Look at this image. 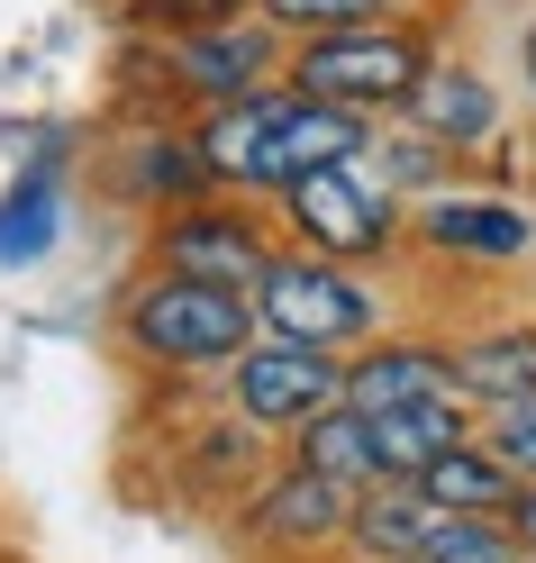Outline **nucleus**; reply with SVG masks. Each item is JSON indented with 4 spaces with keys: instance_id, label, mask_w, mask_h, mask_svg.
I'll return each mask as SVG.
<instances>
[{
    "instance_id": "39448f33",
    "label": "nucleus",
    "mask_w": 536,
    "mask_h": 563,
    "mask_svg": "<svg viewBox=\"0 0 536 563\" xmlns=\"http://www.w3.org/2000/svg\"><path fill=\"white\" fill-rule=\"evenodd\" d=\"M273 209H282V236L309 245V255H328V264H354V273H364V264L409 255V200L373 173V155L309 173V183H292Z\"/></svg>"
},
{
    "instance_id": "393cba45",
    "label": "nucleus",
    "mask_w": 536,
    "mask_h": 563,
    "mask_svg": "<svg viewBox=\"0 0 536 563\" xmlns=\"http://www.w3.org/2000/svg\"><path fill=\"white\" fill-rule=\"evenodd\" d=\"M482 445L510 464L518 482H536V400H510V409H482Z\"/></svg>"
},
{
    "instance_id": "f3484780",
    "label": "nucleus",
    "mask_w": 536,
    "mask_h": 563,
    "mask_svg": "<svg viewBox=\"0 0 536 563\" xmlns=\"http://www.w3.org/2000/svg\"><path fill=\"white\" fill-rule=\"evenodd\" d=\"M482 437V409L473 400H427V409H382L373 418V454H382V482H427L455 445Z\"/></svg>"
},
{
    "instance_id": "6ab92c4d",
    "label": "nucleus",
    "mask_w": 536,
    "mask_h": 563,
    "mask_svg": "<svg viewBox=\"0 0 536 563\" xmlns=\"http://www.w3.org/2000/svg\"><path fill=\"white\" fill-rule=\"evenodd\" d=\"M373 173H382V183L401 191L409 209H418V200H437V191H463V183H473V164L446 155L437 136L409 128V119H382V136H373Z\"/></svg>"
},
{
    "instance_id": "a211bd4d",
    "label": "nucleus",
    "mask_w": 536,
    "mask_h": 563,
    "mask_svg": "<svg viewBox=\"0 0 536 563\" xmlns=\"http://www.w3.org/2000/svg\"><path fill=\"white\" fill-rule=\"evenodd\" d=\"M64 191H74V173H10L0 183V273H28L64 245Z\"/></svg>"
},
{
    "instance_id": "aec40b11",
    "label": "nucleus",
    "mask_w": 536,
    "mask_h": 563,
    "mask_svg": "<svg viewBox=\"0 0 536 563\" xmlns=\"http://www.w3.org/2000/svg\"><path fill=\"white\" fill-rule=\"evenodd\" d=\"M292 464H309L318 482H337V490H373L382 482V454H373V418L364 409H328V418H309V428L282 445Z\"/></svg>"
},
{
    "instance_id": "cd10ccee",
    "label": "nucleus",
    "mask_w": 536,
    "mask_h": 563,
    "mask_svg": "<svg viewBox=\"0 0 536 563\" xmlns=\"http://www.w3.org/2000/svg\"><path fill=\"white\" fill-rule=\"evenodd\" d=\"M0 563H10V554H0Z\"/></svg>"
},
{
    "instance_id": "2eb2a0df",
    "label": "nucleus",
    "mask_w": 536,
    "mask_h": 563,
    "mask_svg": "<svg viewBox=\"0 0 536 563\" xmlns=\"http://www.w3.org/2000/svg\"><path fill=\"white\" fill-rule=\"evenodd\" d=\"M292 100H300L292 82H273V91H245V100H228V110L192 119L209 173H219V191H255L264 200V155H273V128L292 119Z\"/></svg>"
},
{
    "instance_id": "9b49d317",
    "label": "nucleus",
    "mask_w": 536,
    "mask_h": 563,
    "mask_svg": "<svg viewBox=\"0 0 536 563\" xmlns=\"http://www.w3.org/2000/svg\"><path fill=\"white\" fill-rule=\"evenodd\" d=\"M346 509H354V490L318 482L309 464L282 454V464L255 482V500L237 509V537L264 545V554H328V545H346Z\"/></svg>"
},
{
    "instance_id": "1a4fd4ad",
    "label": "nucleus",
    "mask_w": 536,
    "mask_h": 563,
    "mask_svg": "<svg viewBox=\"0 0 536 563\" xmlns=\"http://www.w3.org/2000/svg\"><path fill=\"white\" fill-rule=\"evenodd\" d=\"M409 255H446V264H527L536 255V209L518 191H491V183H463L409 209Z\"/></svg>"
},
{
    "instance_id": "4be33fe9",
    "label": "nucleus",
    "mask_w": 536,
    "mask_h": 563,
    "mask_svg": "<svg viewBox=\"0 0 536 563\" xmlns=\"http://www.w3.org/2000/svg\"><path fill=\"white\" fill-rule=\"evenodd\" d=\"M401 10H437V0H255V19L282 37H328V27H364V19H401Z\"/></svg>"
},
{
    "instance_id": "ddd939ff",
    "label": "nucleus",
    "mask_w": 536,
    "mask_h": 563,
    "mask_svg": "<svg viewBox=\"0 0 536 563\" xmlns=\"http://www.w3.org/2000/svg\"><path fill=\"white\" fill-rule=\"evenodd\" d=\"M455 336V382L473 409H510L536 400V309H500V319H446Z\"/></svg>"
},
{
    "instance_id": "a878e982",
    "label": "nucleus",
    "mask_w": 536,
    "mask_h": 563,
    "mask_svg": "<svg viewBox=\"0 0 536 563\" xmlns=\"http://www.w3.org/2000/svg\"><path fill=\"white\" fill-rule=\"evenodd\" d=\"M510 527H518V545H527V554H536V482H527V490H518V509H510Z\"/></svg>"
},
{
    "instance_id": "4468645a",
    "label": "nucleus",
    "mask_w": 536,
    "mask_h": 563,
    "mask_svg": "<svg viewBox=\"0 0 536 563\" xmlns=\"http://www.w3.org/2000/svg\"><path fill=\"white\" fill-rule=\"evenodd\" d=\"M373 136L382 119L364 110H337V100H292V119L273 128V155H264V200H282L292 183H309V173H328V164H354V155H373Z\"/></svg>"
},
{
    "instance_id": "6e6552de",
    "label": "nucleus",
    "mask_w": 536,
    "mask_h": 563,
    "mask_svg": "<svg viewBox=\"0 0 536 563\" xmlns=\"http://www.w3.org/2000/svg\"><path fill=\"white\" fill-rule=\"evenodd\" d=\"M219 391H228V409H237L255 437L292 445L309 418L346 409V355H328V345H282V336H264V345H245V355H237V373H219Z\"/></svg>"
},
{
    "instance_id": "f8f14e48",
    "label": "nucleus",
    "mask_w": 536,
    "mask_h": 563,
    "mask_svg": "<svg viewBox=\"0 0 536 563\" xmlns=\"http://www.w3.org/2000/svg\"><path fill=\"white\" fill-rule=\"evenodd\" d=\"M401 119H409V128H427L446 155L473 164V155H491L500 136H510V100H500V82H491L463 46H446V55H437V74L418 82V100H409Z\"/></svg>"
},
{
    "instance_id": "9d476101",
    "label": "nucleus",
    "mask_w": 536,
    "mask_h": 563,
    "mask_svg": "<svg viewBox=\"0 0 536 563\" xmlns=\"http://www.w3.org/2000/svg\"><path fill=\"white\" fill-rule=\"evenodd\" d=\"M427 400H463L446 319H427V328H382L373 345H354V355H346V409L382 418V409H427Z\"/></svg>"
},
{
    "instance_id": "dca6fc26",
    "label": "nucleus",
    "mask_w": 536,
    "mask_h": 563,
    "mask_svg": "<svg viewBox=\"0 0 536 563\" xmlns=\"http://www.w3.org/2000/svg\"><path fill=\"white\" fill-rule=\"evenodd\" d=\"M437 527H446V509L427 500L418 482H373V490H354L337 554H346V563H427Z\"/></svg>"
},
{
    "instance_id": "20e7f679",
    "label": "nucleus",
    "mask_w": 536,
    "mask_h": 563,
    "mask_svg": "<svg viewBox=\"0 0 536 563\" xmlns=\"http://www.w3.org/2000/svg\"><path fill=\"white\" fill-rule=\"evenodd\" d=\"M83 173H91V191L110 209H128V219H146V228L164 209H192V200L219 191V173H209L183 110H119L110 128H91V164Z\"/></svg>"
},
{
    "instance_id": "f03ea898",
    "label": "nucleus",
    "mask_w": 536,
    "mask_h": 563,
    "mask_svg": "<svg viewBox=\"0 0 536 563\" xmlns=\"http://www.w3.org/2000/svg\"><path fill=\"white\" fill-rule=\"evenodd\" d=\"M446 46L455 37H446V0H437V10H401V19L300 37L292 64H282V82L309 91V100H337V110H364V119H401Z\"/></svg>"
},
{
    "instance_id": "5701e85b",
    "label": "nucleus",
    "mask_w": 536,
    "mask_h": 563,
    "mask_svg": "<svg viewBox=\"0 0 536 563\" xmlns=\"http://www.w3.org/2000/svg\"><path fill=\"white\" fill-rule=\"evenodd\" d=\"M128 37H192V27H228L255 19V0H110Z\"/></svg>"
},
{
    "instance_id": "412c9836",
    "label": "nucleus",
    "mask_w": 536,
    "mask_h": 563,
    "mask_svg": "<svg viewBox=\"0 0 536 563\" xmlns=\"http://www.w3.org/2000/svg\"><path fill=\"white\" fill-rule=\"evenodd\" d=\"M418 490H427V500H437L446 518H510L527 482H518V473H510V464H500V454L473 437V445H455V454H446V464L427 473Z\"/></svg>"
},
{
    "instance_id": "bb28decb",
    "label": "nucleus",
    "mask_w": 536,
    "mask_h": 563,
    "mask_svg": "<svg viewBox=\"0 0 536 563\" xmlns=\"http://www.w3.org/2000/svg\"><path fill=\"white\" fill-rule=\"evenodd\" d=\"M518 74H527V100H536V10L518 19Z\"/></svg>"
},
{
    "instance_id": "7ed1b4c3",
    "label": "nucleus",
    "mask_w": 536,
    "mask_h": 563,
    "mask_svg": "<svg viewBox=\"0 0 536 563\" xmlns=\"http://www.w3.org/2000/svg\"><path fill=\"white\" fill-rule=\"evenodd\" d=\"M119 91L128 110H228L245 91H273L282 64H292V37L264 19H228V27H192V37H128L119 46Z\"/></svg>"
},
{
    "instance_id": "b1692460",
    "label": "nucleus",
    "mask_w": 536,
    "mask_h": 563,
    "mask_svg": "<svg viewBox=\"0 0 536 563\" xmlns=\"http://www.w3.org/2000/svg\"><path fill=\"white\" fill-rule=\"evenodd\" d=\"M427 563H527V545H518L510 518H446Z\"/></svg>"
},
{
    "instance_id": "f257e3e1",
    "label": "nucleus",
    "mask_w": 536,
    "mask_h": 563,
    "mask_svg": "<svg viewBox=\"0 0 536 563\" xmlns=\"http://www.w3.org/2000/svg\"><path fill=\"white\" fill-rule=\"evenodd\" d=\"M110 345L146 382H209V373H237L245 345H264V309L255 291H228V282L136 264L110 300Z\"/></svg>"
},
{
    "instance_id": "0eeeda50",
    "label": "nucleus",
    "mask_w": 536,
    "mask_h": 563,
    "mask_svg": "<svg viewBox=\"0 0 536 563\" xmlns=\"http://www.w3.org/2000/svg\"><path fill=\"white\" fill-rule=\"evenodd\" d=\"M282 209L255 191H209L192 209H164L146 228V264L155 273H192V282H228V291H255L264 264L282 255Z\"/></svg>"
},
{
    "instance_id": "c85d7f7f",
    "label": "nucleus",
    "mask_w": 536,
    "mask_h": 563,
    "mask_svg": "<svg viewBox=\"0 0 536 563\" xmlns=\"http://www.w3.org/2000/svg\"><path fill=\"white\" fill-rule=\"evenodd\" d=\"M527 563H536V554H527Z\"/></svg>"
},
{
    "instance_id": "423d86ee",
    "label": "nucleus",
    "mask_w": 536,
    "mask_h": 563,
    "mask_svg": "<svg viewBox=\"0 0 536 563\" xmlns=\"http://www.w3.org/2000/svg\"><path fill=\"white\" fill-rule=\"evenodd\" d=\"M255 309H264V336L282 345H328V355H354L391 328V291L364 282L354 264H328L309 245H282L255 282Z\"/></svg>"
}]
</instances>
